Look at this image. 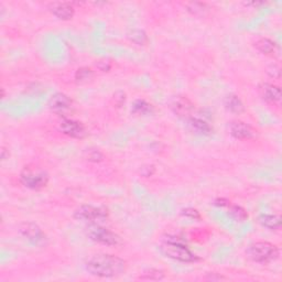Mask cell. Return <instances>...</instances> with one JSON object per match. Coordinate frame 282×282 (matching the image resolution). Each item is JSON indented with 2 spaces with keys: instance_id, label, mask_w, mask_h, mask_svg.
Returning a JSON list of instances; mask_svg holds the SVG:
<instances>
[{
  "instance_id": "1",
  "label": "cell",
  "mask_w": 282,
  "mask_h": 282,
  "mask_svg": "<svg viewBox=\"0 0 282 282\" xmlns=\"http://www.w3.org/2000/svg\"><path fill=\"white\" fill-rule=\"evenodd\" d=\"M85 269L90 275L98 278H117L127 270V261L108 253L94 255L85 262Z\"/></svg>"
},
{
  "instance_id": "2",
  "label": "cell",
  "mask_w": 282,
  "mask_h": 282,
  "mask_svg": "<svg viewBox=\"0 0 282 282\" xmlns=\"http://www.w3.org/2000/svg\"><path fill=\"white\" fill-rule=\"evenodd\" d=\"M159 248L165 257L180 262H196L200 260V258L175 236H168V238H164Z\"/></svg>"
},
{
  "instance_id": "3",
  "label": "cell",
  "mask_w": 282,
  "mask_h": 282,
  "mask_svg": "<svg viewBox=\"0 0 282 282\" xmlns=\"http://www.w3.org/2000/svg\"><path fill=\"white\" fill-rule=\"evenodd\" d=\"M247 255L252 261L258 263H270L279 258V248L269 242H256L247 249Z\"/></svg>"
},
{
  "instance_id": "4",
  "label": "cell",
  "mask_w": 282,
  "mask_h": 282,
  "mask_svg": "<svg viewBox=\"0 0 282 282\" xmlns=\"http://www.w3.org/2000/svg\"><path fill=\"white\" fill-rule=\"evenodd\" d=\"M19 179L22 186L34 191L44 188L49 183V174L44 170L30 165L25 166Z\"/></svg>"
},
{
  "instance_id": "5",
  "label": "cell",
  "mask_w": 282,
  "mask_h": 282,
  "mask_svg": "<svg viewBox=\"0 0 282 282\" xmlns=\"http://www.w3.org/2000/svg\"><path fill=\"white\" fill-rule=\"evenodd\" d=\"M86 235L91 240L105 246H118L122 244V238L116 233L104 227L100 224H91L86 229Z\"/></svg>"
},
{
  "instance_id": "6",
  "label": "cell",
  "mask_w": 282,
  "mask_h": 282,
  "mask_svg": "<svg viewBox=\"0 0 282 282\" xmlns=\"http://www.w3.org/2000/svg\"><path fill=\"white\" fill-rule=\"evenodd\" d=\"M108 210L104 206L82 205L74 212V217L77 220L91 224H101L108 219Z\"/></svg>"
},
{
  "instance_id": "7",
  "label": "cell",
  "mask_w": 282,
  "mask_h": 282,
  "mask_svg": "<svg viewBox=\"0 0 282 282\" xmlns=\"http://www.w3.org/2000/svg\"><path fill=\"white\" fill-rule=\"evenodd\" d=\"M18 232L26 240L33 245H43L47 240V236L40 228V226L31 221L21 223L18 226Z\"/></svg>"
},
{
  "instance_id": "8",
  "label": "cell",
  "mask_w": 282,
  "mask_h": 282,
  "mask_svg": "<svg viewBox=\"0 0 282 282\" xmlns=\"http://www.w3.org/2000/svg\"><path fill=\"white\" fill-rule=\"evenodd\" d=\"M170 107L172 112L179 117L189 118L192 117V114L195 109V106L192 103L191 99H188L186 96H177L171 101Z\"/></svg>"
},
{
  "instance_id": "9",
  "label": "cell",
  "mask_w": 282,
  "mask_h": 282,
  "mask_svg": "<svg viewBox=\"0 0 282 282\" xmlns=\"http://www.w3.org/2000/svg\"><path fill=\"white\" fill-rule=\"evenodd\" d=\"M60 130L74 139H83L87 135L84 125L74 119H63L60 124Z\"/></svg>"
},
{
  "instance_id": "10",
  "label": "cell",
  "mask_w": 282,
  "mask_h": 282,
  "mask_svg": "<svg viewBox=\"0 0 282 282\" xmlns=\"http://www.w3.org/2000/svg\"><path fill=\"white\" fill-rule=\"evenodd\" d=\"M229 132L234 138L239 140L252 139L257 136V130L255 128H252L249 124L240 122V120H234L230 123Z\"/></svg>"
},
{
  "instance_id": "11",
  "label": "cell",
  "mask_w": 282,
  "mask_h": 282,
  "mask_svg": "<svg viewBox=\"0 0 282 282\" xmlns=\"http://www.w3.org/2000/svg\"><path fill=\"white\" fill-rule=\"evenodd\" d=\"M49 107L53 113L64 115L72 107V99L66 94L57 93L51 96L49 100Z\"/></svg>"
},
{
  "instance_id": "12",
  "label": "cell",
  "mask_w": 282,
  "mask_h": 282,
  "mask_svg": "<svg viewBox=\"0 0 282 282\" xmlns=\"http://www.w3.org/2000/svg\"><path fill=\"white\" fill-rule=\"evenodd\" d=\"M258 90L261 98L266 100L267 103L277 104L281 100L282 94L279 86L270 84V83H262V84L259 85Z\"/></svg>"
},
{
  "instance_id": "13",
  "label": "cell",
  "mask_w": 282,
  "mask_h": 282,
  "mask_svg": "<svg viewBox=\"0 0 282 282\" xmlns=\"http://www.w3.org/2000/svg\"><path fill=\"white\" fill-rule=\"evenodd\" d=\"M50 11L60 20H70L74 17L75 9L70 2H54L50 6Z\"/></svg>"
},
{
  "instance_id": "14",
  "label": "cell",
  "mask_w": 282,
  "mask_h": 282,
  "mask_svg": "<svg viewBox=\"0 0 282 282\" xmlns=\"http://www.w3.org/2000/svg\"><path fill=\"white\" fill-rule=\"evenodd\" d=\"M188 127L193 132L200 136H210L213 131V128L206 120L197 117L188 118Z\"/></svg>"
},
{
  "instance_id": "15",
  "label": "cell",
  "mask_w": 282,
  "mask_h": 282,
  "mask_svg": "<svg viewBox=\"0 0 282 282\" xmlns=\"http://www.w3.org/2000/svg\"><path fill=\"white\" fill-rule=\"evenodd\" d=\"M258 223L265 228H268L270 230H278L281 228L282 220L279 215L261 214L258 217Z\"/></svg>"
},
{
  "instance_id": "16",
  "label": "cell",
  "mask_w": 282,
  "mask_h": 282,
  "mask_svg": "<svg viewBox=\"0 0 282 282\" xmlns=\"http://www.w3.org/2000/svg\"><path fill=\"white\" fill-rule=\"evenodd\" d=\"M224 104H225L226 109L229 110L230 113L236 114V115L242 114L245 110V106H244L243 100L235 94H229L228 96H226Z\"/></svg>"
},
{
  "instance_id": "17",
  "label": "cell",
  "mask_w": 282,
  "mask_h": 282,
  "mask_svg": "<svg viewBox=\"0 0 282 282\" xmlns=\"http://www.w3.org/2000/svg\"><path fill=\"white\" fill-rule=\"evenodd\" d=\"M255 48L262 54L270 55L276 52L277 44L274 40L269 38H259L255 41Z\"/></svg>"
},
{
  "instance_id": "18",
  "label": "cell",
  "mask_w": 282,
  "mask_h": 282,
  "mask_svg": "<svg viewBox=\"0 0 282 282\" xmlns=\"http://www.w3.org/2000/svg\"><path fill=\"white\" fill-rule=\"evenodd\" d=\"M131 113L138 116H146L154 113V106L145 99H137L131 107Z\"/></svg>"
},
{
  "instance_id": "19",
  "label": "cell",
  "mask_w": 282,
  "mask_h": 282,
  "mask_svg": "<svg viewBox=\"0 0 282 282\" xmlns=\"http://www.w3.org/2000/svg\"><path fill=\"white\" fill-rule=\"evenodd\" d=\"M187 10L193 16L196 17H204L210 10V7L207 6L205 2H198V1H192L186 3Z\"/></svg>"
},
{
  "instance_id": "20",
  "label": "cell",
  "mask_w": 282,
  "mask_h": 282,
  "mask_svg": "<svg viewBox=\"0 0 282 282\" xmlns=\"http://www.w3.org/2000/svg\"><path fill=\"white\" fill-rule=\"evenodd\" d=\"M128 39L138 45H146L148 43V35L143 30L132 29L127 33Z\"/></svg>"
},
{
  "instance_id": "21",
  "label": "cell",
  "mask_w": 282,
  "mask_h": 282,
  "mask_svg": "<svg viewBox=\"0 0 282 282\" xmlns=\"http://www.w3.org/2000/svg\"><path fill=\"white\" fill-rule=\"evenodd\" d=\"M94 72L90 67H80L75 73V81L77 84H86L93 80Z\"/></svg>"
},
{
  "instance_id": "22",
  "label": "cell",
  "mask_w": 282,
  "mask_h": 282,
  "mask_svg": "<svg viewBox=\"0 0 282 282\" xmlns=\"http://www.w3.org/2000/svg\"><path fill=\"white\" fill-rule=\"evenodd\" d=\"M164 278V271L156 268H150V269L145 270L140 276L142 280H162Z\"/></svg>"
},
{
  "instance_id": "23",
  "label": "cell",
  "mask_w": 282,
  "mask_h": 282,
  "mask_svg": "<svg viewBox=\"0 0 282 282\" xmlns=\"http://www.w3.org/2000/svg\"><path fill=\"white\" fill-rule=\"evenodd\" d=\"M229 214L235 220L245 221L248 219V213L242 206L238 205H229Z\"/></svg>"
},
{
  "instance_id": "24",
  "label": "cell",
  "mask_w": 282,
  "mask_h": 282,
  "mask_svg": "<svg viewBox=\"0 0 282 282\" xmlns=\"http://www.w3.org/2000/svg\"><path fill=\"white\" fill-rule=\"evenodd\" d=\"M86 159L91 162H101L104 160V155L98 149H89L86 152Z\"/></svg>"
},
{
  "instance_id": "25",
  "label": "cell",
  "mask_w": 282,
  "mask_h": 282,
  "mask_svg": "<svg viewBox=\"0 0 282 282\" xmlns=\"http://www.w3.org/2000/svg\"><path fill=\"white\" fill-rule=\"evenodd\" d=\"M182 215L186 216V217H188V219H194V220L201 219V217H202L200 214V212L195 209H193V207H188V209L182 210Z\"/></svg>"
},
{
  "instance_id": "26",
  "label": "cell",
  "mask_w": 282,
  "mask_h": 282,
  "mask_svg": "<svg viewBox=\"0 0 282 282\" xmlns=\"http://www.w3.org/2000/svg\"><path fill=\"white\" fill-rule=\"evenodd\" d=\"M139 172L143 178H149L151 177V175H154V173L156 172V168H155V165H152V164H145L141 166Z\"/></svg>"
},
{
  "instance_id": "27",
  "label": "cell",
  "mask_w": 282,
  "mask_h": 282,
  "mask_svg": "<svg viewBox=\"0 0 282 282\" xmlns=\"http://www.w3.org/2000/svg\"><path fill=\"white\" fill-rule=\"evenodd\" d=\"M125 101H126V94L124 92L119 91L114 94V103L116 105V107H122Z\"/></svg>"
},
{
  "instance_id": "28",
  "label": "cell",
  "mask_w": 282,
  "mask_h": 282,
  "mask_svg": "<svg viewBox=\"0 0 282 282\" xmlns=\"http://www.w3.org/2000/svg\"><path fill=\"white\" fill-rule=\"evenodd\" d=\"M267 73L269 74L271 77L279 78L280 77V68L277 65H270L267 68Z\"/></svg>"
},
{
  "instance_id": "29",
  "label": "cell",
  "mask_w": 282,
  "mask_h": 282,
  "mask_svg": "<svg viewBox=\"0 0 282 282\" xmlns=\"http://www.w3.org/2000/svg\"><path fill=\"white\" fill-rule=\"evenodd\" d=\"M214 204L216 206H220V207H224V206H229L230 205V202L228 200H226V198H217L215 200Z\"/></svg>"
},
{
  "instance_id": "30",
  "label": "cell",
  "mask_w": 282,
  "mask_h": 282,
  "mask_svg": "<svg viewBox=\"0 0 282 282\" xmlns=\"http://www.w3.org/2000/svg\"><path fill=\"white\" fill-rule=\"evenodd\" d=\"M97 67L99 68L100 71L103 72H108L110 70V64L108 62H105V61H101L98 64H97Z\"/></svg>"
},
{
  "instance_id": "31",
  "label": "cell",
  "mask_w": 282,
  "mask_h": 282,
  "mask_svg": "<svg viewBox=\"0 0 282 282\" xmlns=\"http://www.w3.org/2000/svg\"><path fill=\"white\" fill-rule=\"evenodd\" d=\"M207 279H209V280H221V279H226V278L223 276L215 277V274H212L210 277H207Z\"/></svg>"
},
{
  "instance_id": "32",
  "label": "cell",
  "mask_w": 282,
  "mask_h": 282,
  "mask_svg": "<svg viewBox=\"0 0 282 282\" xmlns=\"http://www.w3.org/2000/svg\"><path fill=\"white\" fill-rule=\"evenodd\" d=\"M6 152H7L6 148H2V150H1V159H2V160H6L7 157H9V156L6 155Z\"/></svg>"
}]
</instances>
